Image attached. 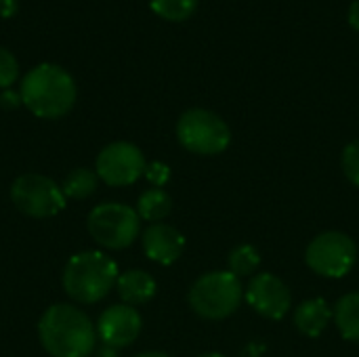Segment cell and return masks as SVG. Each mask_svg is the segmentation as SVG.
<instances>
[{
  "label": "cell",
  "mask_w": 359,
  "mask_h": 357,
  "mask_svg": "<svg viewBox=\"0 0 359 357\" xmlns=\"http://www.w3.org/2000/svg\"><path fill=\"white\" fill-rule=\"evenodd\" d=\"M38 337L53 357H88L97 345V326L76 305L57 303L38 322Z\"/></svg>",
  "instance_id": "6da1fadb"
},
{
  "label": "cell",
  "mask_w": 359,
  "mask_h": 357,
  "mask_svg": "<svg viewBox=\"0 0 359 357\" xmlns=\"http://www.w3.org/2000/svg\"><path fill=\"white\" fill-rule=\"evenodd\" d=\"M21 103L38 118L55 120L65 116L76 103V82L61 65L40 63L21 80Z\"/></svg>",
  "instance_id": "7a4b0ae2"
},
{
  "label": "cell",
  "mask_w": 359,
  "mask_h": 357,
  "mask_svg": "<svg viewBox=\"0 0 359 357\" xmlns=\"http://www.w3.org/2000/svg\"><path fill=\"white\" fill-rule=\"evenodd\" d=\"M118 282V265L99 250L74 255L63 269V290L80 305H93L105 299Z\"/></svg>",
  "instance_id": "3957f363"
},
{
  "label": "cell",
  "mask_w": 359,
  "mask_h": 357,
  "mask_svg": "<svg viewBox=\"0 0 359 357\" xmlns=\"http://www.w3.org/2000/svg\"><path fill=\"white\" fill-rule=\"evenodd\" d=\"M242 284L231 271H210L196 280L189 290L191 309L204 320H225L242 305Z\"/></svg>",
  "instance_id": "277c9868"
},
{
  "label": "cell",
  "mask_w": 359,
  "mask_h": 357,
  "mask_svg": "<svg viewBox=\"0 0 359 357\" xmlns=\"http://www.w3.org/2000/svg\"><path fill=\"white\" fill-rule=\"evenodd\" d=\"M177 139L191 154L217 156L229 147L231 130L219 114L204 107H191L183 112L177 122Z\"/></svg>",
  "instance_id": "5b68a950"
},
{
  "label": "cell",
  "mask_w": 359,
  "mask_h": 357,
  "mask_svg": "<svg viewBox=\"0 0 359 357\" xmlns=\"http://www.w3.org/2000/svg\"><path fill=\"white\" fill-rule=\"evenodd\" d=\"M86 227L99 246L107 250H122L139 238L141 219L128 204L103 202L88 213Z\"/></svg>",
  "instance_id": "8992f818"
},
{
  "label": "cell",
  "mask_w": 359,
  "mask_h": 357,
  "mask_svg": "<svg viewBox=\"0 0 359 357\" xmlns=\"http://www.w3.org/2000/svg\"><path fill=\"white\" fill-rule=\"evenodd\" d=\"M11 200L17 210L34 219H48L65 208V194L61 185L36 173L15 179L11 185Z\"/></svg>",
  "instance_id": "52a82bcc"
},
{
  "label": "cell",
  "mask_w": 359,
  "mask_h": 357,
  "mask_svg": "<svg viewBox=\"0 0 359 357\" xmlns=\"http://www.w3.org/2000/svg\"><path fill=\"white\" fill-rule=\"evenodd\" d=\"M305 261L318 276L345 278L358 263V246L347 234L326 231L311 240Z\"/></svg>",
  "instance_id": "ba28073f"
},
{
  "label": "cell",
  "mask_w": 359,
  "mask_h": 357,
  "mask_svg": "<svg viewBox=\"0 0 359 357\" xmlns=\"http://www.w3.org/2000/svg\"><path fill=\"white\" fill-rule=\"evenodd\" d=\"M145 156L137 145L128 141H116L99 151L95 173L109 187H126L145 173Z\"/></svg>",
  "instance_id": "9c48e42d"
},
{
  "label": "cell",
  "mask_w": 359,
  "mask_h": 357,
  "mask_svg": "<svg viewBox=\"0 0 359 357\" xmlns=\"http://www.w3.org/2000/svg\"><path fill=\"white\" fill-rule=\"evenodd\" d=\"M248 305L263 318L284 320L292 307L290 288L273 274H259L250 280L244 292Z\"/></svg>",
  "instance_id": "30bf717a"
},
{
  "label": "cell",
  "mask_w": 359,
  "mask_h": 357,
  "mask_svg": "<svg viewBox=\"0 0 359 357\" xmlns=\"http://www.w3.org/2000/svg\"><path fill=\"white\" fill-rule=\"evenodd\" d=\"M141 316L130 305H111L107 307L97 322V337L103 345L122 349L137 341L141 332Z\"/></svg>",
  "instance_id": "8fae6325"
},
{
  "label": "cell",
  "mask_w": 359,
  "mask_h": 357,
  "mask_svg": "<svg viewBox=\"0 0 359 357\" xmlns=\"http://www.w3.org/2000/svg\"><path fill=\"white\" fill-rule=\"evenodd\" d=\"M143 250L147 259L160 265H172L181 259L185 250V238L183 234L166 223H151L143 231Z\"/></svg>",
  "instance_id": "7c38bea8"
},
{
  "label": "cell",
  "mask_w": 359,
  "mask_h": 357,
  "mask_svg": "<svg viewBox=\"0 0 359 357\" xmlns=\"http://www.w3.org/2000/svg\"><path fill=\"white\" fill-rule=\"evenodd\" d=\"M156 288H158L156 280L143 269L124 271L122 276H118V282H116L118 297L122 299L124 305H130V307L145 305L147 301H151L156 295Z\"/></svg>",
  "instance_id": "4fadbf2b"
},
{
  "label": "cell",
  "mask_w": 359,
  "mask_h": 357,
  "mask_svg": "<svg viewBox=\"0 0 359 357\" xmlns=\"http://www.w3.org/2000/svg\"><path fill=\"white\" fill-rule=\"evenodd\" d=\"M332 311L324 299H309L294 309V326L309 339H318L330 324Z\"/></svg>",
  "instance_id": "5bb4252c"
},
{
  "label": "cell",
  "mask_w": 359,
  "mask_h": 357,
  "mask_svg": "<svg viewBox=\"0 0 359 357\" xmlns=\"http://www.w3.org/2000/svg\"><path fill=\"white\" fill-rule=\"evenodd\" d=\"M332 318L343 339L359 343V292H349L341 297L334 305Z\"/></svg>",
  "instance_id": "9a60e30c"
},
{
  "label": "cell",
  "mask_w": 359,
  "mask_h": 357,
  "mask_svg": "<svg viewBox=\"0 0 359 357\" xmlns=\"http://www.w3.org/2000/svg\"><path fill=\"white\" fill-rule=\"evenodd\" d=\"M170 210H172V198L160 187H151L139 196L137 215L143 221L160 223L162 219H166L170 215Z\"/></svg>",
  "instance_id": "2e32d148"
},
{
  "label": "cell",
  "mask_w": 359,
  "mask_h": 357,
  "mask_svg": "<svg viewBox=\"0 0 359 357\" xmlns=\"http://www.w3.org/2000/svg\"><path fill=\"white\" fill-rule=\"evenodd\" d=\"M97 173L90 170V168H74L61 183V189L65 194V198H72V200H84L88 196L95 194L97 189Z\"/></svg>",
  "instance_id": "e0dca14e"
},
{
  "label": "cell",
  "mask_w": 359,
  "mask_h": 357,
  "mask_svg": "<svg viewBox=\"0 0 359 357\" xmlns=\"http://www.w3.org/2000/svg\"><path fill=\"white\" fill-rule=\"evenodd\" d=\"M261 265V255L252 244H240L229 252V271L238 278L252 276Z\"/></svg>",
  "instance_id": "ac0fdd59"
},
{
  "label": "cell",
  "mask_w": 359,
  "mask_h": 357,
  "mask_svg": "<svg viewBox=\"0 0 359 357\" xmlns=\"http://www.w3.org/2000/svg\"><path fill=\"white\" fill-rule=\"evenodd\" d=\"M151 11L166 21H185L196 13L198 0H149Z\"/></svg>",
  "instance_id": "d6986e66"
},
{
  "label": "cell",
  "mask_w": 359,
  "mask_h": 357,
  "mask_svg": "<svg viewBox=\"0 0 359 357\" xmlns=\"http://www.w3.org/2000/svg\"><path fill=\"white\" fill-rule=\"evenodd\" d=\"M19 78V63L8 48L0 46V88L6 90Z\"/></svg>",
  "instance_id": "ffe728a7"
},
{
  "label": "cell",
  "mask_w": 359,
  "mask_h": 357,
  "mask_svg": "<svg viewBox=\"0 0 359 357\" xmlns=\"http://www.w3.org/2000/svg\"><path fill=\"white\" fill-rule=\"evenodd\" d=\"M343 170H345L347 179L355 187H359V139L351 141L343 149Z\"/></svg>",
  "instance_id": "44dd1931"
},
{
  "label": "cell",
  "mask_w": 359,
  "mask_h": 357,
  "mask_svg": "<svg viewBox=\"0 0 359 357\" xmlns=\"http://www.w3.org/2000/svg\"><path fill=\"white\" fill-rule=\"evenodd\" d=\"M145 179L154 185V187H164L168 181H170V168H168V164H164V162H149L147 166H145Z\"/></svg>",
  "instance_id": "7402d4cb"
},
{
  "label": "cell",
  "mask_w": 359,
  "mask_h": 357,
  "mask_svg": "<svg viewBox=\"0 0 359 357\" xmlns=\"http://www.w3.org/2000/svg\"><path fill=\"white\" fill-rule=\"evenodd\" d=\"M21 103V95L19 93H13V90H4L2 95H0V105L2 107H8V109H13V107H17Z\"/></svg>",
  "instance_id": "603a6c76"
},
{
  "label": "cell",
  "mask_w": 359,
  "mask_h": 357,
  "mask_svg": "<svg viewBox=\"0 0 359 357\" xmlns=\"http://www.w3.org/2000/svg\"><path fill=\"white\" fill-rule=\"evenodd\" d=\"M17 8H19L17 0H0V17L8 19V17L17 15Z\"/></svg>",
  "instance_id": "cb8c5ba5"
},
{
  "label": "cell",
  "mask_w": 359,
  "mask_h": 357,
  "mask_svg": "<svg viewBox=\"0 0 359 357\" xmlns=\"http://www.w3.org/2000/svg\"><path fill=\"white\" fill-rule=\"evenodd\" d=\"M347 19H349V23H351V27L359 32V0H353V2H351L349 13H347Z\"/></svg>",
  "instance_id": "d4e9b609"
},
{
  "label": "cell",
  "mask_w": 359,
  "mask_h": 357,
  "mask_svg": "<svg viewBox=\"0 0 359 357\" xmlns=\"http://www.w3.org/2000/svg\"><path fill=\"white\" fill-rule=\"evenodd\" d=\"M118 349H114V347H107V345H103L101 349H99V357H118L116 353Z\"/></svg>",
  "instance_id": "484cf974"
},
{
  "label": "cell",
  "mask_w": 359,
  "mask_h": 357,
  "mask_svg": "<svg viewBox=\"0 0 359 357\" xmlns=\"http://www.w3.org/2000/svg\"><path fill=\"white\" fill-rule=\"evenodd\" d=\"M135 357H170L166 356V353H162V351H145V353H139V356Z\"/></svg>",
  "instance_id": "4316f807"
},
{
  "label": "cell",
  "mask_w": 359,
  "mask_h": 357,
  "mask_svg": "<svg viewBox=\"0 0 359 357\" xmlns=\"http://www.w3.org/2000/svg\"><path fill=\"white\" fill-rule=\"evenodd\" d=\"M200 357H225V356H221V353H217V351H210V353H204V356H200Z\"/></svg>",
  "instance_id": "83f0119b"
}]
</instances>
